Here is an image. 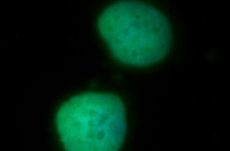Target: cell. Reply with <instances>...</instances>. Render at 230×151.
<instances>
[{
  "label": "cell",
  "instance_id": "cell-1",
  "mask_svg": "<svg viewBox=\"0 0 230 151\" xmlns=\"http://www.w3.org/2000/svg\"><path fill=\"white\" fill-rule=\"evenodd\" d=\"M121 115L116 100L104 93H87L72 98L59 114V124L69 151L116 149L120 136Z\"/></svg>",
  "mask_w": 230,
  "mask_h": 151
}]
</instances>
